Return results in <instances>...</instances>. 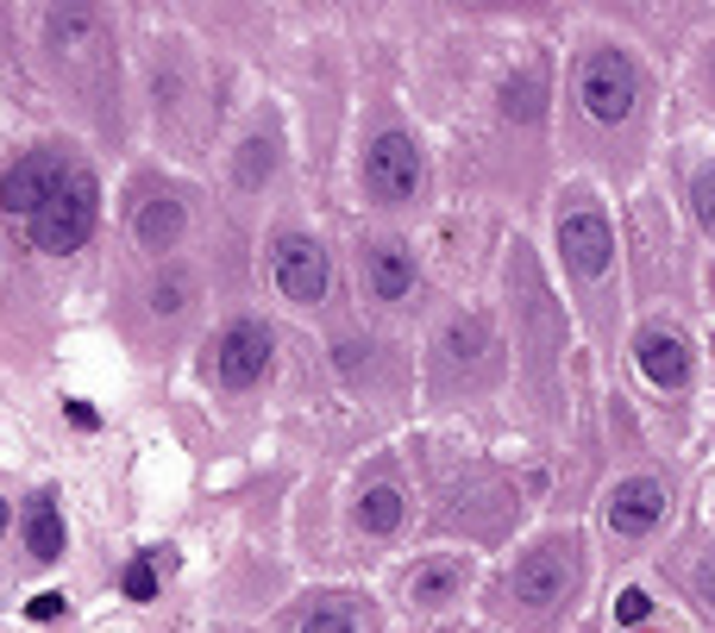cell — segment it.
Returning a JSON list of instances; mask_svg holds the SVG:
<instances>
[{"instance_id": "6da1fadb", "label": "cell", "mask_w": 715, "mask_h": 633, "mask_svg": "<svg viewBox=\"0 0 715 633\" xmlns=\"http://www.w3.org/2000/svg\"><path fill=\"white\" fill-rule=\"evenodd\" d=\"M25 226H32V245L39 251H57V257L63 251H82L88 232H95V176L82 170V163H70L63 182L51 189V201H44Z\"/></svg>"}, {"instance_id": "7a4b0ae2", "label": "cell", "mask_w": 715, "mask_h": 633, "mask_svg": "<svg viewBox=\"0 0 715 633\" xmlns=\"http://www.w3.org/2000/svg\"><path fill=\"white\" fill-rule=\"evenodd\" d=\"M578 95H583V114L602 119V126H621V119L634 114L640 101V70L628 51H616V44H602V51H590L578 70Z\"/></svg>"}, {"instance_id": "3957f363", "label": "cell", "mask_w": 715, "mask_h": 633, "mask_svg": "<svg viewBox=\"0 0 715 633\" xmlns=\"http://www.w3.org/2000/svg\"><path fill=\"white\" fill-rule=\"evenodd\" d=\"M571 552H578L571 539H553V546H540V552H527L522 565H515V577H508L515 602H522V609H553V602H565V590L578 583Z\"/></svg>"}, {"instance_id": "277c9868", "label": "cell", "mask_w": 715, "mask_h": 633, "mask_svg": "<svg viewBox=\"0 0 715 633\" xmlns=\"http://www.w3.org/2000/svg\"><path fill=\"white\" fill-rule=\"evenodd\" d=\"M63 170H70V157H63L57 145H44V151H25L13 170L0 176V208L13 213V220H32V213L51 201V189L63 182Z\"/></svg>"}, {"instance_id": "5b68a950", "label": "cell", "mask_w": 715, "mask_h": 633, "mask_svg": "<svg viewBox=\"0 0 715 633\" xmlns=\"http://www.w3.org/2000/svg\"><path fill=\"white\" fill-rule=\"evenodd\" d=\"M365 182L377 201H414L421 189V151L408 133H383L377 145L365 151Z\"/></svg>"}, {"instance_id": "8992f818", "label": "cell", "mask_w": 715, "mask_h": 633, "mask_svg": "<svg viewBox=\"0 0 715 633\" xmlns=\"http://www.w3.org/2000/svg\"><path fill=\"white\" fill-rule=\"evenodd\" d=\"M271 270H276V288H283L295 307H314L327 295V251H320V239H302V232L276 239Z\"/></svg>"}, {"instance_id": "52a82bcc", "label": "cell", "mask_w": 715, "mask_h": 633, "mask_svg": "<svg viewBox=\"0 0 715 633\" xmlns=\"http://www.w3.org/2000/svg\"><path fill=\"white\" fill-rule=\"evenodd\" d=\"M213 370H220L227 389H252L271 370V333H264V320H232L220 333V346H213Z\"/></svg>"}, {"instance_id": "ba28073f", "label": "cell", "mask_w": 715, "mask_h": 633, "mask_svg": "<svg viewBox=\"0 0 715 633\" xmlns=\"http://www.w3.org/2000/svg\"><path fill=\"white\" fill-rule=\"evenodd\" d=\"M559 251L578 276H602L609 257H616V232H609V220L597 208H571L559 213Z\"/></svg>"}, {"instance_id": "9c48e42d", "label": "cell", "mask_w": 715, "mask_h": 633, "mask_svg": "<svg viewBox=\"0 0 715 633\" xmlns=\"http://www.w3.org/2000/svg\"><path fill=\"white\" fill-rule=\"evenodd\" d=\"M665 483L653 477H628L609 489V527H616L621 539H640V534H653L659 520H665Z\"/></svg>"}, {"instance_id": "30bf717a", "label": "cell", "mask_w": 715, "mask_h": 633, "mask_svg": "<svg viewBox=\"0 0 715 633\" xmlns=\"http://www.w3.org/2000/svg\"><path fill=\"white\" fill-rule=\"evenodd\" d=\"M634 351H640V370H646L659 389H684V383H691V346H684V333L646 327L634 339Z\"/></svg>"}, {"instance_id": "8fae6325", "label": "cell", "mask_w": 715, "mask_h": 633, "mask_svg": "<svg viewBox=\"0 0 715 633\" xmlns=\"http://www.w3.org/2000/svg\"><path fill=\"white\" fill-rule=\"evenodd\" d=\"M370 288H377V302H402L408 288H414V257H408V245H396V239H383V245H370Z\"/></svg>"}, {"instance_id": "7c38bea8", "label": "cell", "mask_w": 715, "mask_h": 633, "mask_svg": "<svg viewBox=\"0 0 715 633\" xmlns=\"http://www.w3.org/2000/svg\"><path fill=\"white\" fill-rule=\"evenodd\" d=\"M459 590H464V558H433L408 577V602H421V609H445V602H459Z\"/></svg>"}, {"instance_id": "4fadbf2b", "label": "cell", "mask_w": 715, "mask_h": 633, "mask_svg": "<svg viewBox=\"0 0 715 633\" xmlns=\"http://www.w3.org/2000/svg\"><path fill=\"white\" fill-rule=\"evenodd\" d=\"M25 546L39 565H57L63 558V515H57V496H32L25 502Z\"/></svg>"}, {"instance_id": "5bb4252c", "label": "cell", "mask_w": 715, "mask_h": 633, "mask_svg": "<svg viewBox=\"0 0 715 633\" xmlns=\"http://www.w3.org/2000/svg\"><path fill=\"white\" fill-rule=\"evenodd\" d=\"M176 239H182V208H176V201H145V208H138V245L170 251Z\"/></svg>"}, {"instance_id": "9a60e30c", "label": "cell", "mask_w": 715, "mask_h": 633, "mask_svg": "<svg viewBox=\"0 0 715 633\" xmlns=\"http://www.w3.org/2000/svg\"><path fill=\"white\" fill-rule=\"evenodd\" d=\"M358 527H365V534H396V527H402V489H396V483L365 489V502H358Z\"/></svg>"}, {"instance_id": "2e32d148", "label": "cell", "mask_w": 715, "mask_h": 633, "mask_svg": "<svg viewBox=\"0 0 715 633\" xmlns=\"http://www.w3.org/2000/svg\"><path fill=\"white\" fill-rule=\"evenodd\" d=\"M302 633H358V609H351V602H320V609L302 621Z\"/></svg>"}, {"instance_id": "e0dca14e", "label": "cell", "mask_w": 715, "mask_h": 633, "mask_svg": "<svg viewBox=\"0 0 715 633\" xmlns=\"http://www.w3.org/2000/svg\"><path fill=\"white\" fill-rule=\"evenodd\" d=\"M189 276H182V270H170V276H157L151 283V307L157 314H182V307H189Z\"/></svg>"}, {"instance_id": "ac0fdd59", "label": "cell", "mask_w": 715, "mask_h": 633, "mask_svg": "<svg viewBox=\"0 0 715 633\" xmlns=\"http://www.w3.org/2000/svg\"><path fill=\"white\" fill-rule=\"evenodd\" d=\"M157 558H164V552H145V558L126 565V595H133V602H151V595H157Z\"/></svg>"}, {"instance_id": "d6986e66", "label": "cell", "mask_w": 715, "mask_h": 633, "mask_svg": "<svg viewBox=\"0 0 715 633\" xmlns=\"http://www.w3.org/2000/svg\"><path fill=\"white\" fill-rule=\"evenodd\" d=\"M540 95H546L540 76H522V82H508V101H503V107H508L515 119H540Z\"/></svg>"}, {"instance_id": "ffe728a7", "label": "cell", "mask_w": 715, "mask_h": 633, "mask_svg": "<svg viewBox=\"0 0 715 633\" xmlns=\"http://www.w3.org/2000/svg\"><path fill=\"white\" fill-rule=\"evenodd\" d=\"M646 614H653V595H646V590H621V602H616V621H621V627H640Z\"/></svg>"}, {"instance_id": "44dd1931", "label": "cell", "mask_w": 715, "mask_h": 633, "mask_svg": "<svg viewBox=\"0 0 715 633\" xmlns=\"http://www.w3.org/2000/svg\"><path fill=\"white\" fill-rule=\"evenodd\" d=\"M257 176H271V145L264 138H252L245 157H239V182H257Z\"/></svg>"}, {"instance_id": "7402d4cb", "label": "cell", "mask_w": 715, "mask_h": 633, "mask_svg": "<svg viewBox=\"0 0 715 633\" xmlns=\"http://www.w3.org/2000/svg\"><path fill=\"white\" fill-rule=\"evenodd\" d=\"M696 220H703V226L715 232V163L703 176H696Z\"/></svg>"}, {"instance_id": "603a6c76", "label": "cell", "mask_w": 715, "mask_h": 633, "mask_svg": "<svg viewBox=\"0 0 715 633\" xmlns=\"http://www.w3.org/2000/svg\"><path fill=\"white\" fill-rule=\"evenodd\" d=\"M63 609H70V602H63L57 590H44V595H32V602H25V614H32V621H57Z\"/></svg>"}, {"instance_id": "cb8c5ba5", "label": "cell", "mask_w": 715, "mask_h": 633, "mask_svg": "<svg viewBox=\"0 0 715 633\" xmlns=\"http://www.w3.org/2000/svg\"><path fill=\"white\" fill-rule=\"evenodd\" d=\"M696 590H703V602L715 609V558H703V565H696Z\"/></svg>"}, {"instance_id": "d4e9b609", "label": "cell", "mask_w": 715, "mask_h": 633, "mask_svg": "<svg viewBox=\"0 0 715 633\" xmlns=\"http://www.w3.org/2000/svg\"><path fill=\"white\" fill-rule=\"evenodd\" d=\"M70 421H76V426H95L101 414H95V408H88V402H70Z\"/></svg>"}, {"instance_id": "484cf974", "label": "cell", "mask_w": 715, "mask_h": 633, "mask_svg": "<svg viewBox=\"0 0 715 633\" xmlns=\"http://www.w3.org/2000/svg\"><path fill=\"white\" fill-rule=\"evenodd\" d=\"M7 520H13V515H7V502H0V534H7Z\"/></svg>"}, {"instance_id": "4316f807", "label": "cell", "mask_w": 715, "mask_h": 633, "mask_svg": "<svg viewBox=\"0 0 715 633\" xmlns=\"http://www.w3.org/2000/svg\"><path fill=\"white\" fill-rule=\"evenodd\" d=\"M709 82H715V63H709Z\"/></svg>"}]
</instances>
